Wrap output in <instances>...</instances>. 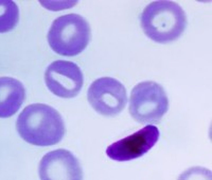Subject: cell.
Listing matches in <instances>:
<instances>
[{"instance_id":"277c9868","label":"cell","mask_w":212,"mask_h":180,"mask_svg":"<svg viewBox=\"0 0 212 180\" xmlns=\"http://www.w3.org/2000/svg\"><path fill=\"white\" fill-rule=\"evenodd\" d=\"M169 109L166 91L157 82L143 81L132 90L128 111L137 123L158 124Z\"/></svg>"},{"instance_id":"30bf717a","label":"cell","mask_w":212,"mask_h":180,"mask_svg":"<svg viewBox=\"0 0 212 180\" xmlns=\"http://www.w3.org/2000/svg\"><path fill=\"white\" fill-rule=\"evenodd\" d=\"M19 20V9L14 1L0 0V33L15 28Z\"/></svg>"},{"instance_id":"7a4b0ae2","label":"cell","mask_w":212,"mask_h":180,"mask_svg":"<svg viewBox=\"0 0 212 180\" xmlns=\"http://www.w3.org/2000/svg\"><path fill=\"white\" fill-rule=\"evenodd\" d=\"M146 36L157 43L177 40L187 27V15L178 3L154 1L145 6L140 17Z\"/></svg>"},{"instance_id":"8fae6325","label":"cell","mask_w":212,"mask_h":180,"mask_svg":"<svg viewBox=\"0 0 212 180\" xmlns=\"http://www.w3.org/2000/svg\"><path fill=\"white\" fill-rule=\"evenodd\" d=\"M177 180H212V173L206 167L194 166L182 172Z\"/></svg>"},{"instance_id":"5b68a950","label":"cell","mask_w":212,"mask_h":180,"mask_svg":"<svg viewBox=\"0 0 212 180\" xmlns=\"http://www.w3.org/2000/svg\"><path fill=\"white\" fill-rule=\"evenodd\" d=\"M87 99L95 111L105 116H115L127 103L125 87L115 78L102 77L95 80L87 91Z\"/></svg>"},{"instance_id":"3957f363","label":"cell","mask_w":212,"mask_h":180,"mask_svg":"<svg viewBox=\"0 0 212 180\" xmlns=\"http://www.w3.org/2000/svg\"><path fill=\"white\" fill-rule=\"evenodd\" d=\"M89 40V24L79 14H66L55 18L48 32V42L52 50L66 57L81 53Z\"/></svg>"},{"instance_id":"52a82bcc","label":"cell","mask_w":212,"mask_h":180,"mask_svg":"<svg viewBox=\"0 0 212 180\" xmlns=\"http://www.w3.org/2000/svg\"><path fill=\"white\" fill-rule=\"evenodd\" d=\"M159 130L154 125H148L135 133L109 145L106 149L108 158L115 161H131L140 158L157 143Z\"/></svg>"},{"instance_id":"ba28073f","label":"cell","mask_w":212,"mask_h":180,"mask_svg":"<svg viewBox=\"0 0 212 180\" xmlns=\"http://www.w3.org/2000/svg\"><path fill=\"white\" fill-rule=\"evenodd\" d=\"M38 174L40 180H83L80 162L66 149H56L44 156Z\"/></svg>"},{"instance_id":"9c48e42d","label":"cell","mask_w":212,"mask_h":180,"mask_svg":"<svg viewBox=\"0 0 212 180\" xmlns=\"http://www.w3.org/2000/svg\"><path fill=\"white\" fill-rule=\"evenodd\" d=\"M25 99L26 90L20 81L12 77H0V118L13 116Z\"/></svg>"},{"instance_id":"8992f818","label":"cell","mask_w":212,"mask_h":180,"mask_svg":"<svg viewBox=\"0 0 212 180\" xmlns=\"http://www.w3.org/2000/svg\"><path fill=\"white\" fill-rule=\"evenodd\" d=\"M45 82L54 95L61 98H72L80 93L84 77L81 68L75 63L57 60L47 67Z\"/></svg>"},{"instance_id":"6da1fadb","label":"cell","mask_w":212,"mask_h":180,"mask_svg":"<svg viewBox=\"0 0 212 180\" xmlns=\"http://www.w3.org/2000/svg\"><path fill=\"white\" fill-rule=\"evenodd\" d=\"M16 129L22 140L35 146H51L65 135V124L61 114L45 103H32L18 115Z\"/></svg>"}]
</instances>
